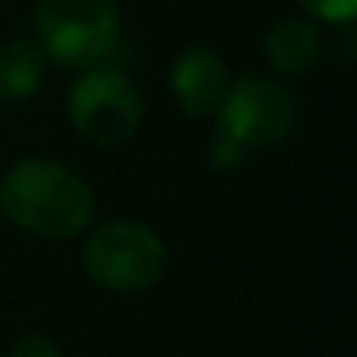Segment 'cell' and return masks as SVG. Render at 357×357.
<instances>
[{"mask_svg": "<svg viewBox=\"0 0 357 357\" xmlns=\"http://www.w3.org/2000/svg\"><path fill=\"white\" fill-rule=\"evenodd\" d=\"M0 214L36 238L67 242L91 225L95 193L74 168L25 158L0 178Z\"/></svg>", "mask_w": 357, "mask_h": 357, "instance_id": "1", "label": "cell"}, {"mask_svg": "<svg viewBox=\"0 0 357 357\" xmlns=\"http://www.w3.org/2000/svg\"><path fill=\"white\" fill-rule=\"evenodd\" d=\"M67 119L88 144L119 147L144 123V95L123 70L98 63L70 84Z\"/></svg>", "mask_w": 357, "mask_h": 357, "instance_id": "5", "label": "cell"}, {"mask_svg": "<svg viewBox=\"0 0 357 357\" xmlns=\"http://www.w3.org/2000/svg\"><path fill=\"white\" fill-rule=\"evenodd\" d=\"M36 32L46 60L88 70L116 53L119 8L116 0H36Z\"/></svg>", "mask_w": 357, "mask_h": 357, "instance_id": "3", "label": "cell"}, {"mask_svg": "<svg viewBox=\"0 0 357 357\" xmlns=\"http://www.w3.org/2000/svg\"><path fill=\"white\" fill-rule=\"evenodd\" d=\"M46 74V56L29 39H4L0 43V98L25 102L39 91Z\"/></svg>", "mask_w": 357, "mask_h": 357, "instance_id": "8", "label": "cell"}, {"mask_svg": "<svg viewBox=\"0 0 357 357\" xmlns=\"http://www.w3.org/2000/svg\"><path fill=\"white\" fill-rule=\"evenodd\" d=\"M168 84H172V98H175L178 109H183V116L204 119V116L218 112V105L225 102L231 81H228L225 60L214 50L186 46L172 63Z\"/></svg>", "mask_w": 357, "mask_h": 357, "instance_id": "6", "label": "cell"}, {"mask_svg": "<svg viewBox=\"0 0 357 357\" xmlns=\"http://www.w3.org/2000/svg\"><path fill=\"white\" fill-rule=\"evenodd\" d=\"M294 123H298L294 95L266 74H245L242 81L228 84V95L214 112L207 165L218 172L238 168L249 154L287 140Z\"/></svg>", "mask_w": 357, "mask_h": 357, "instance_id": "2", "label": "cell"}, {"mask_svg": "<svg viewBox=\"0 0 357 357\" xmlns=\"http://www.w3.org/2000/svg\"><path fill=\"white\" fill-rule=\"evenodd\" d=\"M168 270V245L140 221L116 218L91 231L84 242V273L112 294L151 291Z\"/></svg>", "mask_w": 357, "mask_h": 357, "instance_id": "4", "label": "cell"}, {"mask_svg": "<svg viewBox=\"0 0 357 357\" xmlns=\"http://www.w3.org/2000/svg\"><path fill=\"white\" fill-rule=\"evenodd\" d=\"M298 4L315 22H329V25H350L357 15V0H298Z\"/></svg>", "mask_w": 357, "mask_h": 357, "instance_id": "9", "label": "cell"}, {"mask_svg": "<svg viewBox=\"0 0 357 357\" xmlns=\"http://www.w3.org/2000/svg\"><path fill=\"white\" fill-rule=\"evenodd\" d=\"M263 56L280 77H298L312 70L315 60L322 56V32L315 29L312 18L301 15L280 18L263 36Z\"/></svg>", "mask_w": 357, "mask_h": 357, "instance_id": "7", "label": "cell"}, {"mask_svg": "<svg viewBox=\"0 0 357 357\" xmlns=\"http://www.w3.org/2000/svg\"><path fill=\"white\" fill-rule=\"evenodd\" d=\"M11 357H63V354H60L56 340H50V336H43V333H29V336L15 340Z\"/></svg>", "mask_w": 357, "mask_h": 357, "instance_id": "10", "label": "cell"}]
</instances>
